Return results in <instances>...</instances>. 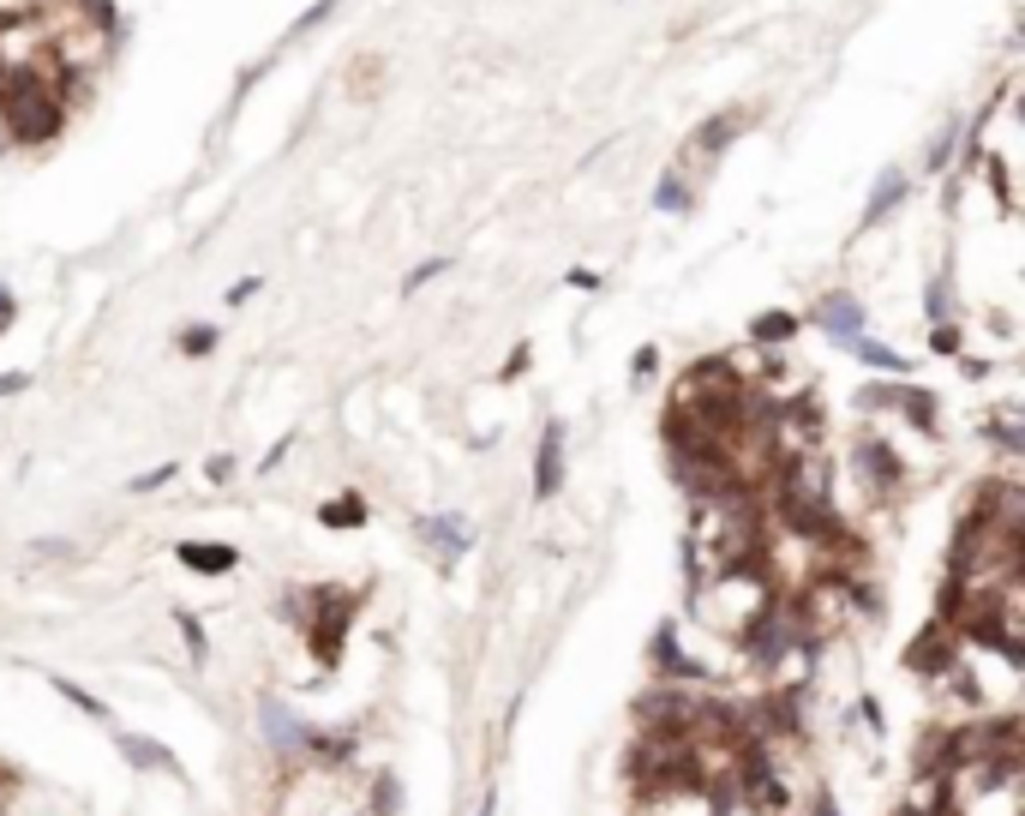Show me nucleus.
<instances>
[{"mask_svg":"<svg viewBox=\"0 0 1025 816\" xmlns=\"http://www.w3.org/2000/svg\"><path fill=\"white\" fill-rule=\"evenodd\" d=\"M121 750H126V762H133V769H162V774L181 769V762H174L169 750L150 745V738H138V733H121Z\"/></svg>","mask_w":1025,"mask_h":816,"instance_id":"nucleus-2","label":"nucleus"},{"mask_svg":"<svg viewBox=\"0 0 1025 816\" xmlns=\"http://www.w3.org/2000/svg\"><path fill=\"white\" fill-rule=\"evenodd\" d=\"M210 342H216L210 330H186V349H192V354H204V349H210Z\"/></svg>","mask_w":1025,"mask_h":816,"instance_id":"nucleus-9","label":"nucleus"},{"mask_svg":"<svg viewBox=\"0 0 1025 816\" xmlns=\"http://www.w3.org/2000/svg\"><path fill=\"white\" fill-rule=\"evenodd\" d=\"M7 318H12V301H7V295H0V330H7Z\"/></svg>","mask_w":1025,"mask_h":816,"instance_id":"nucleus-10","label":"nucleus"},{"mask_svg":"<svg viewBox=\"0 0 1025 816\" xmlns=\"http://www.w3.org/2000/svg\"><path fill=\"white\" fill-rule=\"evenodd\" d=\"M563 432L553 427L546 432V444H540V468H534V475H540V492H558V480H563Z\"/></svg>","mask_w":1025,"mask_h":816,"instance_id":"nucleus-3","label":"nucleus"},{"mask_svg":"<svg viewBox=\"0 0 1025 816\" xmlns=\"http://www.w3.org/2000/svg\"><path fill=\"white\" fill-rule=\"evenodd\" d=\"M366 510H361V499H337V505H324V522H361Z\"/></svg>","mask_w":1025,"mask_h":816,"instance_id":"nucleus-7","label":"nucleus"},{"mask_svg":"<svg viewBox=\"0 0 1025 816\" xmlns=\"http://www.w3.org/2000/svg\"><path fill=\"white\" fill-rule=\"evenodd\" d=\"M906 660H912V667H930V672H942L947 660H954V648H947V636L935 631V636H924V643H912V655H906Z\"/></svg>","mask_w":1025,"mask_h":816,"instance_id":"nucleus-4","label":"nucleus"},{"mask_svg":"<svg viewBox=\"0 0 1025 816\" xmlns=\"http://www.w3.org/2000/svg\"><path fill=\"white\" fill-rule=\"evenodd\" d=\"M60 696H72V703H79L84 714H102V703H96V696H84L79 684H67V679H60Z\"/></svg>","mask_w":1025,"mask_h":816,"instance_id":"nucleus-8","label":"nucleus"},{"mask_svg":"<svg viewBox=\"0 0 1025 816\" xmlns=\"http://www.w3.org/2000/svg\"><path fill=\"white\" fill-rule=\"evenodd\" d=\"M342 619H349V601H342V594H330L324 619L312 624V655L324 660V667H337V655H342Z\"/></svg>","mask_w":1025,"mask_h":816,"instance_id":"nucleus-1","label":"nucleus"},{"mask_svg":"<svg viewBox=\"0 0 1025 816\" xmlns=\"http://www.w3.org/2000/svg\"><path fill=\"white\" fill-rule=\"evenodd\" d=\"M181 558L192 570H228L235 565V553H228V546H181Z\"/></svg>","mask_w":1025,"mask_h":816,"instance_id":"nucleus-5","label":"nucleus"},{"mask_svg":"<svg viewBox=\"0 0 1025 816\" xmlns=\"http://www.w3.org/2000/svg\"><path fill=\"white\" fill-rule=\"evenodd\" d=\"M373 811H378V816H396V781H390V774H378V786H373Z\"/></svg>","mask_w":1025,"mask_h":816,"instance_id":"nucleus-6","label":"nucleus"}]
</instances>
